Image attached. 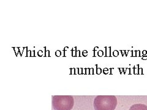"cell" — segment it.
Instances as JSON below:
<instances>
[{"label":"cell","instance_id":"3957f363","mask_svg":"<svg viewBox=\"0 0 147 110\" xmlns=\"http://www.w3.org/2000/svg\"><path fill=\"white\" fill-rule=\"evenodd\" d=\"M129 110H147V106L142 103L134 104L132 105Z\"/></svg>","mask_w":147,"mask_h":110},{"label":"cell","instance_id":"6da1fadb","mask_svg":"<svg viewBox=\"0 0 147 110\" xmlns=\"http://www.w3.org/2000/svg\"><path fill=\"white\" fill-rule=\"evenodd\" d=\"M117 103L114 95H98L95 97L93 105L95 110H115Z\"/></svg>","mask_w":147,"mask_h":110},{"label":"cell","instance_id":"7a4b0ae2","mask_svg":"<svg viewBox=\"0 0 147 110\" xmlns=\"http://www.w3.org/2000/svg\"><path fill=\"white\" fill-rule=\"evenodd\" d=\"M74 100L71 95H55L52 97V107L55 110H71Z\"/></svg>","mask_w":147,"mask_h":110}]
</instances>
